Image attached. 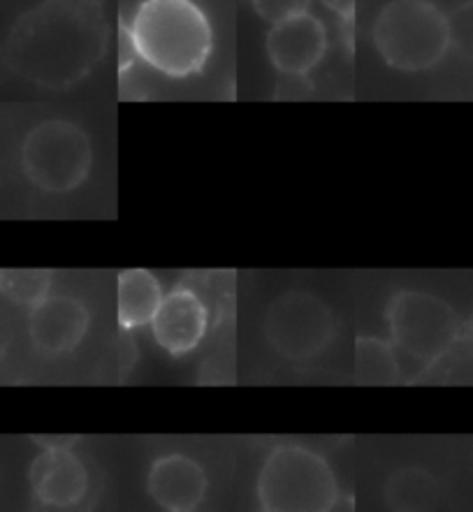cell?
<instances>
[{
    "label": "cell",
    "instance_id": "cell-7",
    "mask_svg": "<svg viewBox=\"0 0 473 512\" xmlns=\"http://www.w3.org/2000/svg\"><path fill=\"white\" fill-rule=\"evenodd\" d=\"M334 329L330 304L307 290L283 292L265 313L267 343L290 362H309L323 355L334 339Z\"/></svg>",
    "mask_w": 473,
    "mask_h": 512
},
{
    "label": "cell",
    "instance_id": "cell-17",
    "mask_svg": "<svg viewBox=\"0 0 473 512\" xmlns=\"http://www.w3.org/2000/svg\"><path fill=\"white\" fill-rule=\"evenodd\" d=\"M253 10L258 12L260 19L267 24H281V21L307 14L314 0H251Z\"/></svg>",
    "mask_w": 473,
    "mask_h": 512
},
{
    "label": "cell",
    "instance_id": "cell-16",
    "mask_svg": "<svg viewBox=\"0 0 473 512\" xmlns=\"http://www.w3.org/2000/svg\"><path fill=\"white\" fill-rule=\"evenodd\" d=\"M0 290L19 306H38L52 295V274L45 269H5L0 272Z\"/></svg>",
    "mask_w": 473,
    "mask_h": 512
},
{
    "label": "cell",
    "instance_id": "cell-4",
    "mask_svg": "<svg viewBox=\"0 0 473 512\" xmlns=\"http://www.w3.org/2000/svg\"><path fill=\"white\" fill-rule=\"evenodd\" d=\"M450 38V21L432 0H390L374 21L376 51L399 72L434 68L446 56Z\"/></svg>",
    "mask_w": 473,
    "mask_h": 512
},
{
    "label": "cell",
    "instance_id": "cell-2",
    "mask_svg": "<svg viewBox=\"0 0 473 512\" xmlns=\"http://www.w3.org/2000/svg\"><path fill=\"white\" fill-rule=\"evenodd\" d=\"M128 38L144 63L174 79L198 75L214 49L211 21L195 0H142Z\"/></svg>",
    "mask_w": 473,
    "mask_h": 512
},
{
    "label": "cell",
    "instance_id": "cell-9",
    "mask_svg": "<svg viewBox=\"0 0 473 512\" xmlns=\"http://www.w3.org/2000/svg\"><path fill=\"white\" fill-rule=\"evenodd\" d=\"M31 492L40 506L70 510L86 499L91 487L89 468L72 448L42 450L28 471Z\"/></svg>",
    "mask_w": 473,
    "mask_h": 512
},
{
    "label": "cell",
    "instance_id": "cell-15",
    "mask_svg": "<svg viewBox=\"0 0 473 512\" xmlns=\"http://www.w3.org/2000/svg\"><path fill=\"white\" fill-rule=\"evenodd\" d=\"M402 380V364L390 341L378 336H360L355 341V383L358 385H397Z\"/></svg>",
    "mask_w": 473,
    "mask_h": 512
},
{
    "label": "cell",
    "instance_id": "cell-5",
    "mask_svg": "<svg viewBox=\"0 0 473 512\" xmlns=\"http://www.w3.org/2000/svg\"><path fill=\"white\" fill-rule=\"evenodd\" d=\"M26 179L45 193H70L89 179L93 146L77 123L42 121L21 144Z\"/></svg>",
    "mask_w": 473,
    "mask_h": 512
},
{
    "label": "cell",
    "instance_id": "cell-14",
    "mask_svg": "<svg viewBox=\"0 0 473 512\" xmlns=\"http://www.w3.org/2000/svg\"><path fill=\"white\" fill-rule=\"evenodd\" d=\"M383 499L392 512H434L441 503V485L425 468L406 466L385 480Z\"/></svg>",
    "mask_w": 473,
    "mask_h": 512
},
{
    "label": "cell",
    "instance_id": "cell-6",
    "mask_svg": "<svg viewBox=\"0 0 473 512\" xmlns=\"http://www.w3.org/2000/svg\"><path fill=\"white\" fill-rule=\"evenodd\" d=\"M388 329L392 346L420 364L439 362L460 339L462 323L453 306L429 292L404 290L390 299Z\"/></svg>",
    "mask_w": 473,
    "mask_h": 512
},
{
    "label": "cell",
    "instance_id": "cell-19",
    "mask_svg": "<svg viewBox=\"0 0 473 512\" xmlns=\"http://www.w3.org/2000/svg\"><path fill=\"white\" fill-rule=\"evenodd\" d=\"M165 512H195V510H165Z\"/></svg>",
    "mask_w": 473,
    "mask_h": 512
},
{
    "label": "cell",
    "instance_id": "cell-10",
    "mask_svg": "<svg viewBox=\"0 0 473 512\" xmlns=\"http://www.w3.org/2000/svg\"><path fill=\"white\" fill-rule=\"evenodd\" d=\"M265 47L269 61L283 75H309L327 51V28L311 12L300 14L269 28Z\"/></svg>",
    "mask_w": 473,
    "mask_h": 512
},
{
    "label": "cell",
    "instance_id": "cell-13",
    "mask_svg": "<svg viewBox=\"0 0 473 512\" xmlns=\"http://www.w3.org/2000/svg\"><path fill=\"white\" fill-rule=\"evenodd\" d=\"M163 288L158 279L147 269H128L121 272L116 283V313L123 329H137L151 325L160 302H163Z\"/></svg>",
    "mask_w": 473,
    "mask_h": 512
},
{
    "label": "cell",
    "instance_id": "cell-1",
    "mask_svg": "<svg viewBox=\"0 0 473 512\" xmlns=\"http://www.w3.org/2000/svg\"><path fill=\"white\" fill-rule=\"evenodd\" d=\"M107 45L100 7L91 0H47L24 14L7 42V63L28 82L68 89L93 70Z\"/></svg>",
    "mask_w": 473,
    "mask_h": 512
},
{
    "label": "cell",
    "instance_id": "cell-3",
    "mask_svg": "<svg viewBox=\"0 0 473 512\" xmlns=\"http://www.w3.org/2000/svg\"><path fill=\"white\" fill-rule=\"evenodd\" d=\"M260 512H332L339 480L330 462L304 445H279L265 457L256 480Z\"/></svg>",
    "mask_w": 473,
    "mask_h": 512
},
{
    "label": "cell",
    "instance_id": "cell-18",
    "mask_svg": "<svg viewBox=\"0 0 473 512\" xmlns=\"http://www.w3.org/2000/svg\"><path fill=\"white\" fill-rule=\"evenodd\" d=\"M33 441L40 445L42 450H61L72 448L79 441V436H33Z\"/></svg>",
    "mask_w": 473,
    "mask_h": 512
},
{
    "label": "cell",
    "instance_id": "cell-12",
    "mask_svg": "<svg viewBox=\"0 0 473 512\" xmlns=\"http://www.w3.org/2000/svg\"><path fill=\"white\" fill-rule=\"evenodd\" d=\"M207 489L205 468L181 452L158 457L147 473V492L163 510H195Z\"/></svg>",
    "mask_w": 473,
    "mask_h": 512
},
{
    "label": "cell",
    "instance_id": "cell-8",
    "mask_svg": "<svg viewBox=\"0 0 473 512\" xmlns=\"http://www.w3.org/2000/svg\"><path fill=\"white\" fill-rule=\"evenodd\" d=\"M91 327V313L84 302L70 295H49L28 316V336L42 357L70 355L86 339Z\"/></svg>",
    "mask_w": 473,
    "mask_h": 512
},
{
    "label": "cell",
    "instance_id": "cell-11",
    "mask_svg": "<svg viewBox=\"0 0 473 512\" xmlns=\"http://www.w3.org/2000/svg\"><path fill=\"white\" fill-rule=\"evenodd\" d=\"M209 327V311L200 295L191 288H174L160 302L151 332L165 353L184 357L193 353L205 339Z\"/></svg>",
    "mask_w": 473,
    "mask_h": 512
}]
</instances>
